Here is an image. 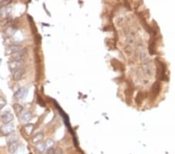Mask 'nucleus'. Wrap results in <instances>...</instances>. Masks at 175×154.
<instances>
[{
    "label": "nucleus",
    "instance_id": "obj_1",
    "mask_svg": "<svg viewBox=\"0 0 175 154\" xmlns=\"http://www.w3.org/2000/svg\"><path fill=\"white\" fill-rule=\"evenodd\" d=\"M118 13L115 23L121 37L125 63L117 69L126 75L125 101L139 111L152 110L169 91L170 71L163 34L143 1L126 3Z\"/></svg>",
    "mask_w": 175,
    "mask_h": 154
},
{
    "label": "nucleus",
    "instance_id": "obj_2",
    "mask_svg": "<svg viewBox=\"0 0 175 154\" xmlns=\"http://www.w3.org/2000/svg\"><path fill=\"white\" fill-rule=\"evenodd\" d=\"M14 131V125L9 123V124H4L0 128V132L3 135L11 134Z\"/></svg>",
    "mask_w": 175,
    "mask_h": 154
},
{
    "label": "nucleus",
    "instance_id": "obj_3",
    "mask_svg": "<svg viewBox=\"0 0 175 154\" xmlns=\"http://www.w3.org/2000/svg\"><path fill=\"white\" fill-rule=\"evenodd\" d=\"M24 66V62L23 60H19V61H13L12 60L11 62H9V68L11 71L14 72L18 68H23Z\"/></svg>",
    "mask_w": 175,
    "mask_h": 154
},
{
    "label": "nucleus",
    "instance_id": "obj_4",
    "mask_svg": "<svg viewBox=\"0 0 175 154\" xmlns=\"http://www.w3.org/2000/svg\"><path fill=\"white\" fill-rule=\"evenodd\" d=\"M28 88L27 87H23V88L19 89L14 94V98L17 100H21L26 97L28 94Z\"/></svg>",
    "mask_w": 175,
    "mask_h": 154
},
{
    "label": "nucleus",
    "instance_id": "obj_5",
    "mask_svg": "<svg viewBox=\"0 0 175 154\" xmlns=\"http://www.w3.org/2000/svg\"><path fill=\"white\" fill-rule=\"evenodd\" d=\"M13 114L10 111H6L1 115V120L4 124H9L13 120Z\"/></svg>",
    "mask_w": 175,
    "mask_h": 154
},
{
    "label": "nucleus",
    "instance_id": "obj_6",
    "mask_svg": "<svg viewBox=\"0 0 175 154\" xmlns=\"http://www.w3.org/2000/svg\"><path fill=\"white\" fill-rule=\"evenodd\" d=\"M24 73H25V68H24V67H23V68H18V69H17V70H15V71L13 72V80H16V81L20 80L23 78Z\"/></svg>",
    "mask_w": 175,
    "mask_h": 154
},
{
    "label": "nucleus",
    "instance_id": "obj_7",
    "mask_svg": "<svg viewBox=\"0 0 175 154\" xmlns=\"http://www.w3.org/2000/svg\"><path fill=\"white\" fill-rule=\"evenodd\" d=\"M25 52H26V50L25 49H21L20 51L15 52L13 54H11L12 60L13 61H19V60H22V58H23V56L25 55Z\"/></svg>",
    "mask_w": 175,
    "mask_h": 154
},
{
    "label": "nucleus",
    "instance_id": "obj_8",
    "mask_svg": "<svg viewBox=\"0 0 175 154\" xmlns=\"http://www.w3.org/2000/svg\"><path fill=\"white\" fill-rule=\"evenodd\" d=\"M32 117H33V115H32L31 113L27 111V112L23 113V114L20 116V119L23 123H27L31 121Z\"/></svg>",
    "mask_w": 175,
    "mask_h": 154
},
{
    "label": "nucleus",
    "instance_id": "obj_9",
    "mask_svg": "<svg viewBox=\"0 0 175 154\" xmlns=\"http://www.w3.org/2000/svg\"><path fill=\"white\" fill-rule=\"evenodd\" d=\"M12 8L10 6H3L0 7V17H6L9 16V13H11Z\"/></svg>",
    "mask_w": 175,
    "mask_h": 154
},
{
    "label": "nucleus",
    "instance_id": "obj_10",
    "mask_svg": "<svg viewBox=\"0 0 175 154\" xmlns=\"http://www.w3.org/2000/svg\"><path fill=\"white\" fill-rule=\"evenodd\" d=\"M18 147H19V143H18V141L9 143V144H8V149H9V153H13L17 150V149Z\"/></svg>",
    "mask_w": 175,
    "mask_h": 154
},
{
    "label": "nucleus",
    "instance_id": "obj_11",
    "mask_svg": "<svg viewBox=\"0 0 175 154\" xmlns=\"http://www.w3.org/2000/svg\"><path fill=\"white\" fill-rule=\"evenodd\" d=\"M13 111L16 113V114L18 115V116L22 114V112L23 111V106L20 104H14L13 106Z\"/></svg>",
    "mask_w": 175,
    "mask_h": 154
},
{
    "label": "nucleus",
    "instance_id": "obj_12",
    "mask_svg": "<svg viewBox=\"0 0 175 154\" xmlns=\"http://www.w3.org/2000/svg\"><path fill=\"white\" fill-rule=\"evenodd\" d=\"M44 139V134L42 132H39L33 137L32 139V142L34 144H37V143H40V141Z\"/></svg>",
    "mask_w": 175,
    "mask_h": 154
},
{
    "label": "nucleus",
    "instance_id": "obj_13",
    "mask_svg": "<svg viewBox=\"0 0 175 154\" xmlns=\"http://www.w3.org/2000/svg\"><path fill=\"white\" fill-rule=\"evenodd\" d=\"M47 148H48V146H47L45 143H39L36 144V149H37V151L44 152V150H46Z\"/></svg>",
    "mask_w": 175,
    "mask_h": 154
},
{
    "label": "nucleus",
    "instance_id": "obj_14",
    "mask_svg": "<svg viewBox=\"0 0 175 154\" xmlns=\"http://www.w3.org/2000/svg\"><path fill=\"white\" fill-rule=\"evenodd\" d=\"M21 49H23L22 48V47H21V45L17 44V45L10 46L9 48V51L12 54H13V53H15V52H17V51H20V50H21Z\"/></svg>",
    "mask_w": 175,
    "mask_h": 154
},
{
    "label": "nucleus",
    "instance_id": "obj_15",
    "mask_svg": "<svg viewBox=\"0 0 175 154\" xmlns=\"http://www.w3.org/2000/svg\"><path fill=\"white\" fill-rule=\"evenodd\" d=\"M24 129H25V132H26L27 134L30 135L32 131H33V129H34V125H31V124L26 125L24 126Z\"/></svg>",
    "mask_w": 175,
    "mask_h": 154
},
{
    "label": "nucleus",
    "instance_id": "obj_16",
    "mask_svg": "<svg viewBox=\"0 0 175 154\" xmlns=\"http://www.w3.org/2000/svg\"><path fill=\"white\" fill-rule=\"evenodd\" d=\"M24 153V147L23 145H19V147L17 149V150L13 154H23Z\"/></svg>",
    "mask_w": 175,
    "mask_h": 154
},
{
    "label": "nucleus",
    "instance_id": "obj_17",
    "mask_svg": "<svg viewBox=\"0 0 175 154\" xmlns=\"http://www.w3.org/2000/svg\"><path fill=\"white\" fill-rule=\"evenodd\" d=\"M11 3L10 0H2L0 1V7H3V6H8Z\"/></svg>",
    "mask_w": 175,
    "mask_h": 154
},
{
    "label": "nucleus",
    "instance_id": "obj_18",
    "mask_svg": "<svg viewBox=\"0 0 175 154\" xmlns=\"http://www.w3.org/2000/svg\"><path fill=\"white\" fill-rule=\"evenodd\" d=\"M6 100L3 97H0V111L6 106Z\"/></svg>",
    "mask_w": 175,
    "mask_h": 154
},
{
    "label": "nucleus",
    "instance_id": "obj_19",
    "mask_svg": "<svg viewBox=\"0 0 175 154\" xmlns=\"http://www.w3.org/2000/svg\"><path fill=\"white\" fill-rule=\"evenodd\" d=\"M45 143H46L48 148H51V147H52L53 145H55V142H54L53 139H48Z\"/></svg>",
    "mask_w": 175,
    "mask_h": 154
},
{
    "label": "nucleus",
    "instance_id": "obj_20",
    "mask_svg": "<svg viewBox=\"0 0 175 154\" xmlns=\"http://www.w3.org/2000/svg\"><path fill=\"white\" fill-rule=\"evenodd\" d=\"M46 153L47 154H55V149L54 148H48L46 150Z\"/></svg>",
    "mask_w": 175,
    "mask_h": 154
},
{
    "label": "nucleus",
    "instance_id": "obj_21",
    "mask_svg": "<svg viewBox=\"0 0 175 154\" xmlns=\"http://www.w3.org/2000/svg\"><path fill=\"white\" fill-rule=\"evenodd\" d=\"M62 153H63V151H62V148H60V147H58V148H57L55 149V154H62Z\"/></svg>",
    "mask_w": 175,
    "mask_h": 154
},
{
    "label": "nucleus",
    "instance_id": "obj_22",
    "mask_svg": "<svg viewBox=\"0 0 175 154\" xmlns=\"http://www.w3.org/2000/svg\"><path fill=\"white\" fill-rule=\"evenodd\" d=\"M1 62H2V60L0 59V64H1Z\"/></svg>",
    "mask_w": 175,
    "mask_h": 154
}]
</instances>
